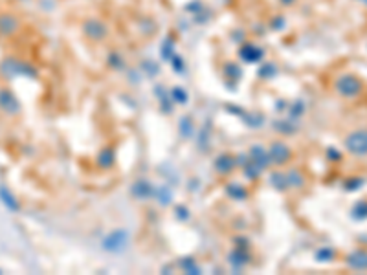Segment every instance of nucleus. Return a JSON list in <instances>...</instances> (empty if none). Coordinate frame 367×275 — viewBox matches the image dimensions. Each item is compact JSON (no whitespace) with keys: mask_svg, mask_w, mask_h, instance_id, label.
Masks as SVG:
<instances>
[{"mask_svg":"<svg viewBox=\"0 0 367 275\" xmlns=\"http://www.w3.org/2000/svg\"><path fill=\"white\" fill-rule=\"evenodd\" d=\"M15 28H17V20H15L11 15H2V17H0V33L11 35Z\"/></svg>","mask_w":367,"mask_h":275,"instance_id":"nucleus-3","label":"nucleus"},{"mask_svg":"<svg viewBox=\"0 0 367 275\" xmlns=\"http://www.w3.org/2000/svg\"><path fill=\"white\" fill-rule=\"evenodd\" d=\"M349 264L354 266L356 270H367V251H356L354 255L349 257Z\"/></svg>","mask_w":367,"mask_h":275,"instance_id":"nucleus-4","label":"nucleus"},{"mask_svg":"<svg viewBox=\"0 0 367 275\" xmlns=\"http://www.w3.org/2000/svg\"><path fill=\"white\" fill-rule=\"evenodd\" d=\"M347 149L356 156H363L367 154V131H356L353 134L347 136L345 140Z\"/></svg>","mask_w":367,"mask_h":275,"instance_id":"nucleus-1","label":"nucleus"},{"mask_svg":"<svg viewBox=\"0 0 367 275\" xmlns=\"http://www.w3.org/2000/svg\"><path fill=\"white\" fill-rule=\"evenodd\" d=\"M360 88H362V83L358 81L356 77H353V75H345L338 83V90L342 92L343 96H356Z\"/></svg>","mask_w":367,"mask_h":275,"instance_id":"nucleus-2","label":"nucleus"}]
</instances>
